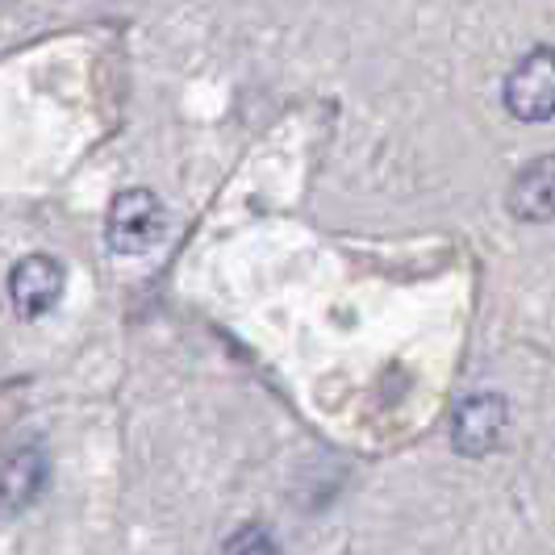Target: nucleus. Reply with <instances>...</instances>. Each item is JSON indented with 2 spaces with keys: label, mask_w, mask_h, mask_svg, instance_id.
<instances>
[{
  "label": "nucleus",
  "mask_w": 555,
  "mask_h": 555,
  "mask_svg": "<svg viewBox=\"0 0 555 555\" xmlns=\"http://www.w3.org/2000/svg\"><path fill=\"white\" fill-rule=\"evenodd\" d=\"M47 480H51L47 451L29 443L13 447L0 460V518H13V514L29 509L34 501L47 493Z\"/></svg>",
  "instance_id": "39448f33"
},
{
  "label": "nucleus",
  "mask_w": 555,
  "mask_h": 555,
  "mask_svg": "<svg viewBox=\"0 0 555 555\" xmlns=\"http://www.w3.org/2000/svg\"><path fill=\"white\" fill-rule=\"evenodd\" d=\"M509 426V405L501 392H473L451 414V443L460 455H489L498 451Z\"/></svg>",
  "instance_id": "7ed1b4c3"
},
{
  "label": "nucleus",
  "mask_w": 555,
  "mask_h": 555,
  "mask_svg": "<svg viewBox=\"0 0 555 555\" xmlns=\"http://www.w3.org/2000/svg\"><path fill=\"white\" fill-rule=\"evenodd\" d=\"M225 552H276V543L259 527H247L243 534H234V539L225 543Z\"/></svg>",
  "instance_id": "0eeeda50"
},
{
  "label": "nucleus",
  "mask_w": 555,
  "mask_h": 555,
  "mask_svg": "<svg viewBox=\"0 0 555 555\" xmlns=\"http://www.w3.org/2000/svg\"><path fill=\"white\" fill-rule=\"evenodd\" d=\"M505 109L518 121H547L555 117V47H534L518 59L505 76Z\"/></svg>",
  "instance_id": "f03ea898"
},
{
  "label": "nucleus",
  "mask_w": 555,
  "mask_h": 555,
  "mask_svg": "<svg viewBox=\"0 0 555 555\" xmlns=\"http://www.w3.org/2000/svg\"><path fill=\"white\" fill-rule=\"evenodd\" d=\"M167 209L151 189H126L113 196L109 218H105V243L117 255H146L164 238Z\"/></svg>",
  "instance_id": "f257e3e1"
},
{
  "label": "nucleus",
  "mask_w": 555,
  "mask_h": 555,
  "mask_svg": "<svg viewBox=\"0 0 555 555\" xmlns=\"http://www.w3.org/2000/svg\"><path fill=\"white\" fill-rule=\"evenodd\" d=\"M505 205L518 222H552L555 218V155H539L530 159L514 180H509V193Z\"/></svg>",
  "instance_id": "423d86ee"
},
{
  "label": "nucleus",
  "mask_w": 555,
  "mask_h": 555,
  "mask_svg": "<svg viewBox=\"0 0 555 555\" xmlns=\"http://www.w3.org/2000/svg\"><path fill=\"white\" fill-rule=\"evenodd\" d=\"M67 272L55 255H26L13 272H9V306L22 322H38L59 306Z\"/></svg>",
  "instance_id": "20e7f679"
}]
</instances>
